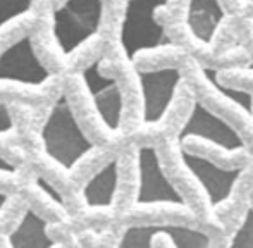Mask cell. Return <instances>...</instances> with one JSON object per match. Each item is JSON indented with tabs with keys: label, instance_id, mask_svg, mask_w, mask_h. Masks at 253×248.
<instances>
[{
	"label": "cell",
	"instance_id": "obj_20",
	"mask_svg": "<svg viewBox=\"0 0 253 248\" xmlns=\"http://www.w3.org/2000/svg\"><path fill=\"white\" fill-rule=\"evenodd\" d=\"M10 205H12V197H10L7 191L0 190V219L7 214V210L10 208Z\"/></svg>",
	"mask_w": 253,
	"mask_h": 248
},
{
	"label": "cell",
	"instance_id": "obj_11",
	"mask_svg": "<svg viewBox=\"0 0 253 248\" xmlns=\"http://www.w3.org/2000/svg\"><path fill=\"white\" fill-rule=\"evenodd\" d=\"M226 9L222 0H184L183 26L200 47H212L220 33Z\"/></svg>",
	"mask_w": 253,
	"mask_h": 248
},
{
	"label": "cell",
	"instance_id": "obj_18",
	"mask_svg": "<svg viewBox=\"0 0 253 248\" xmlns=\"http://www.w3.org/2000/svg\"><path fill=\"white\" fill-rule=\"evenodd\" d=\"M14 129H16V123H14L12 112L5 102H0V138L9 136Z\"/></svg>",
	"mask_w": 253,
	"mask_h": 248
},
{
	"label": "cell",
	"instance_id": "obj_13",
	"mask_svg": "<svg viewBox=\"0 0 253 248\" xmlns=\"http://www.w3.org/2000/svg\"><path fill=\"white\" fill-rule=\"evenodd\" d=\"M202 80L205 81V84L217 95L219 98H222L224 102L231 105L233 109L240 111L247 119H253V93L248 91L247 88L234 86V84H227L220 76V71L217 67L205 66L200 64L198 66Z\"/></svg>",
	"mask_w": 253,
	"mask_h": 248
},
{
	"label": "cell",
	"instance_id": "obj_15",
	"mask_svg": "<svg viewBox=\"0 0 253 248\" xmlns=\"http://www.w3.org/2000/svg\"><path fill=\"white\" fill-rule=\"evenodd\" d=\"M226 248H253V202L247 204L240 222L229 236Z\"/></svg>",
	"mask_w": 253,
	"mask_h": 248
},
{
	"label": "cell",
	"instance_id": "obj_16",
	"mask_svg": "<svg viewBox=\"0 0 253 248\" xmlns=\"http://www.w3.org/2000/svg\"><path fill=\"white\" fill-rule=\"evenodd\" d=\"M35 0H0V31L31 12Z\"/></svg>",
	"mask_w": 253,
	"mask_h": 248
},
{
	"label": "cell",
	"instance_id": "obj_7",
	"mask_svg": "<svg viewBox=\"0 0 253 248\" xmlns=\"http://www.w3.org/2000/svg\"><path fill=\"white\" fill-rule=\"evenodd\" d=\"M140 93V126L160 127L170 116L183 84V71L177 66L141 67L134 71Z\"/></svg>",
	"mask_w": 253,
	"mask_h": 248
},
{
	"label": "cell",
	"instance_id": "obj_19",
	"mask_svg": "<svg viewBox=\"0 0 253 248\" xmlns=\"http://www.w3.org/2000/svg\"><path fill=\"white\" fill-rule=\"evenodd\" d=\"M17 174V165L10 162L5 155L0 154V176H16Z\"/></svg>",
	"mask_w": 253,
	"mask_h": 248
},
{
	"label": "cell",
	"instance_id": "obj_12",
	"mask_svg": "<svg viewBox=\"0 0 253 248\" xmlns=\"http://www.w3.org/2000/svg\"><path fill=\"white\" fill-rule=\"evenodd\" d=\"M3 248H57L50 235V221L31 205L19 210L14 222L2 233Z\"/></svg>",
	"mask_w": 253,
	"mask_h": 248
},
{
	"label": "cell",
	"instance_id": "obj_21",
	"mask_svg": "<svg viewBox=\"0 0 253 248\" xmlns=\"http://www.w3.org/2000/svg\"><path fill=\"white\" fill-rule=\"evenodd\" d=\"M241 71H243V74H247V76L253 78V59H252L250 62L245 64V66H241Z\"/></svg>",
	"mask_w": 253,
	"mask_h": 248
},
{
	"label": "cell",
	"instance_id": "obj_23",
	"mask_svg": "<svg viewBox=\"0 0 253 248\" xmlns=\"http://www.w3.org/2000/svg\"><path fill=\"white\" fill-rule=\"evenodd\" d=\"M83 248H86V247H83Z\"/></svg>",
	"mask_w": 253,
	"mask_h": 248
},
{
	"label": "cell",
	"instance_id": "obj_14",
	"mask_svg": "<svg viewBox=\"0 0 253 248\" xmlns=\"http://www.w3.org/2000/svg\"><path fill=\"white\" fill-rule=\"evenodd\" d=\"M167 221H141L126 224L117 235L114 248H157Z\"/></svg>",
	"mask_w": 253,
	"mask_h": 248
},
{
	"label": "cell",
	"instance_id": "obj_22",
	"mask_svg": "<svg viewBox=\"0 0 253 248\" xmlns=\"http://www.w3.org/2000/svg\"><path fill=\"white\" fill-rule=\"evenodd\" d=\"M240 2H241V3H247V2H248V0H240Z\"/></svg>",
	"mask_w": 253,
	"mask_h": 248
},
{
	"label": "cell",
	"instance_id": "obj_10",
	"mask_svg": "<svg viewBox=\"0 0 253 248\" xmlns=\"http://www.w3.org/2000/svg\"><path fill=\"white\" fill-rule=\"evenodd\" d=\"M121 188V159H107L80 186V198L88 210L107 212L116 207Z\"/></svg>",
	"mask_w": 253,
	"mask_h": 248
},
{
	"label": "cell",
	"instance_id": "obj_9",
	"mask_svg": "<svg viewBox=\"0 0 253 248\" xmlns=\"http://www.w3.org/2000/svg\"><path fill=\"white\" fill-rule=\"evenodd\" d=\"M52 78L53 73L40 59L30 33L21 35L0 50V84L40 90Z\"/></svg>",
	"mask_w": 253,
	"mask_h": 248
},
{
	"label": "cell",
	"instance_id": "obj_6",
	"mask_svg": "<svg viewBox=\"0 0 253 248\" xmlns=\"http://www.w3.org/2000/svg\"><path fill=\"white\" fill-rule=\"evenodd\" d=\"M95 119L109 136L121 134L124 126L126 100L119 80L103 69V59L97 57L84 64L78 73Z\"/></svg>",
	"mask_w": 253,
	"mask_h": 248
},
{
	"label": "cell",
	"instance_id": "obj_2",
	"mask_svg": "<svg viewBox=\"0 0 253 248\" xmlns=\"http://www.w3.org/2000/svg\"><path fill=\"white\" fill-rule=\"evenodd\" d=\"M169 3L170 0H124L117 26V45L127 64L133 66L147 54L179 48L159 17Z\"/></svg>",
	"mask_w": 253,
	"mask_h": 248
},
{
	"label": "cell",
	"instance_id": "obj_5",
	"mask_svg": "<svg viewBox=\"0 0 253 248\" xmlns=\"http://www.w3.org/2000/svg\"><path fill=\"white\" fill-rule=\"evenodd\" d=\"M176 143L177 147L202 143L227 157L247 152V141L240 131L203 104L198 97L191 98L186 116L176 133Z\"/></svg>",
	"mask_w": 253,
	"mask_h": 248
},
{
	"label": "cell",
	"instance_id": "obj_17",
	"mask_svg": "<svg viewBox=\"0 0 253 248\" xmlns=\"http://www.w3.org/2000/svg\"><path fill=\"white\" fill-rule=\"evenodd\" d=\"M35 186H37L38 191L43 193L45 197L48 198V202L55 205L60 212H67V202H66V198H64V195L60 193V191L57 190V188L53 186L43 174L35 176Z\"/></svg>",
	"mask_w": 253,
	"mask_h": 248
},
{
	"label": "cell",
	"instance_id": "obj_1",
	"mask_svg": "<svg viewBox=\"0 0 253 248\" xmlns=\"http://www.w3.org/2000/svg\"><path fill=\"white\" fill-rule=\"evenodd\" d=\"M38 140L45 157L66 174H73L98 150L97 143L81 126L66 90H60L48 107L38 131Z\"/></svg>",
	"mask_w": 253,
	"mask_h": 248
},
{
	"label": "cell",
	"instance_id": "obj_8",
	"mask_svg": "<svg viewBox=\"0 0 253 248\" xmlns=\"http://www.w3.org/2000/svg\"><path fill=\"white\" fill-rule=\"evenodd\" d=\"M177 155H179L181 167L200 190L210 212H219L229 204L236 193L240 179L247 172L245 165L224 167L207 155L190 150L186 147H179Z\"/></svg>",
	"mask_w": 253,
	"mask_h": 248
},
{
	"label": "cell",
	"instance_id": "obj_3",
	"mask_svg": "<svg viewBox=\"0 0 253 248\" xmlns=\"http://www.w3.org/2000/svg\"><path fill=\"white\" fill-rule=\"evenodd\" d=\"M134 210L166 208L195 217L193 205L169 178L155 145L143 143L134 150Z\"/></svg>",
	"mask_w": 253,
	"mask_h": 248
},
{
	"label": "cell",
	"instance_id": "obj_4",
	"mask_svg": "<svg viewBox=\"0 0 253 248\" xmlns=\"http://www.w3.org/2000/svg\"><path fill=\"white\" fill-rule=\"evenodd\" d=\"M103 0H60L50 10V38L62 59H71L102 31Z\"/></svg>",
	"mask_w": 253,
	"mask_h": 248
}]
</instances>
